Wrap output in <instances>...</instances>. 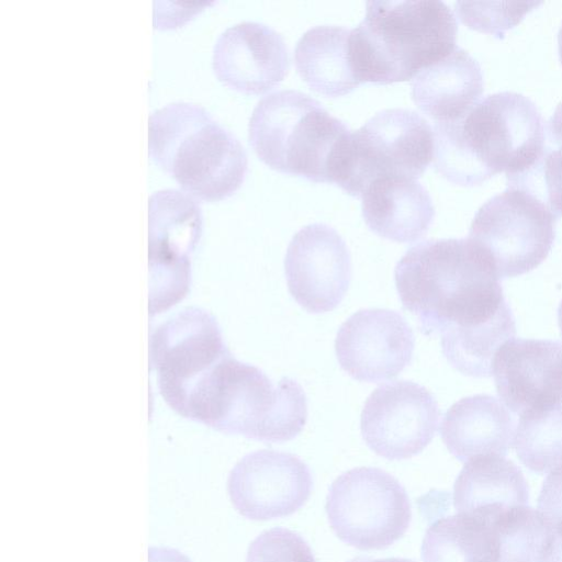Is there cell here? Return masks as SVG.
I'll return each mask as SVG.
<instances>
[{
  "label": "cell",
  "mask_w": 562,
  "mask_h": 562,
  "mask_svg": "<svg viewBox=\"0 0 562 562\" xmlns=\"http://www.w3.org/2000/svg\"><path fill=\"white\" fill-rule=\"evenodd\" d=\"M149 360L165 402L217 431L250 436L273 403V382L234 358L212 314L187 307L157 327Z\"/></svg>",
  "instance_id": "1"
},
{
  "label": "cell",
  "mask_w": 562,
  "mask_h": 562,
  "mask_svg": "<svg viewBox=\"0 0 562 562\" xmlns=\"http://www.w3.org/2000/svg\"><path fill=\"white\" fill-rule=\"evenodd\" d=\"M394 281L426 336L483 325L510 307L492 263L468 237L411 247L395 266Z\"/></svg>",
  "instance_id": "2"
},
{
  "label": "cell",
  "mask_w": 562,
  "mask_h": 562,
  "mask_svg": "<svg viewBox=\"0 0 562 562\" xmlns=\"http://www.w3.org/2000/svg\"><path fill=\"white\" fill-rule=\"evenodd\" d=\"M434 167L449 182L473 187L505 172L508 184L543 159L544 122L517 92L488 94L462 117L434 125Z\"/></svg>",
  "instance_id": "3"
},
{
  "label": "cell",
  "mask_w": 562,
  "mask_h": 562,
  "mask_svg": "<svg viewBox=\"0 0 562 562\" xmlns=\"http://www.w3.org/2000/svg\"><path fill=\"white\" fill-rule=\"evenodd\" d=\"M458 22L442 1H368L349 49L359 83L413 79L457 48Z\"/></svg>",
  "instance_id": "4"
},
{
  "label": "cell",
  "mask_w": 562,
  "mask_h": 562,
  "mask_svg": "<svg viewBox=\"0 0 562 562\" xmlns=\"http://www.w3.org/2000/svg\"><path fill=\"white\" fill-rule=\"evenodd\" d=\"M148 154L190 195L220 201L243 184L247 154L202 105L175 101L148 117Z\"/></svg>",
  "instance_id": "5"
},
{
  "label": "cell",
  "mask_w": 562,
  "mask_h": 562,
  "mask_svg": "<svg viewBox=\"0 0 562 562\" xmlns=\"http://www.w3.org/2000/svg\"><path fill=\"white\" fill-rule=\"evenodd\" d=\"M350 136L342 121L297 90L265 95L248 124L249 143L268 167L336 186L345 172Z\"/></svg>",
  "instance_id": "6"
},
{
  "label": "cell",
  "mask_w": 562,
  "mask_h": 562,
  "mask_svg": "<svg viewBox=\"0 0 562 562\" xmlns=\"http://www.w3.org/2000/svg\"><path fill=\"white\" fill-rule=\"evenodd\" d=\"M557 218L537 195L508 186L479 209L468 238L487 257L499 279L513 278L533 270L548 257Z\"/></svg>",
  "instance_id": "7"
},
{
  "label": "cell",
  "mask_w": 562,
  "mask_h": 562,
  "mask_svg": "<svg viewBox=\"0 0 562 562\" xmlns=\"http://www.w3.org/2000/svg\"><path fill=\"white\" fill-rule=\"evenodd\" d=\"M325 510L335 535L359 550H382L407 531L412 507L404 486L379 468L361 467L329 486Z\"/></svg>",
  "instance_id": "8"
},
{
  "label": "cell",
  "mask_w": 562,
  "mask_h": 562,
  "mask_svg": "<svg viewBox=\"0 0 562 562\" xmlns=\"http://www.w3.org/2000/svg\"><path fill=\"white\" fill-rule=\"evenodd\" d=\"M434 160V131L417 112L386 109L351 133L346 170L338 186L361 198L378 178L417 179Z\"/></svg>",
  "instance_id": "9"
},
{
  "label": "cell",
  "mask_w": 562,
  "mask_h": 562,
  "mask_svg": "<svg viewBox=\"0 0 562 562\" xmlns=\"http://www.w3.org/2000/svg\"><path fill=\"white\" fill-rule=\"evenodd\" d=\"M202 213L184 191L160 189L148 199L149 313H162L183 296L190 282L189 256L200 240Z\"/></svg>",
  "instance_id": "10"
},
{
  "label": "cell",
  "mask_w": 562,
  "mask_h": 562,
  "mask_svg": "<svg viewBox=\"0 0 562 562\" xmlns=\"http://www.w3.org/2000/svg\"><path fill=\"white\" fill-rule=\"evenodd\" d=\"M439 418L438 403L425 386L398 380L380 385L369 395L360 430L374 453L387 460H404L431 442Z\"/></svg>",
  "instance_id": "11"
},
{
  "label": "cell",
  "mask_w": 562,
  "mask_h": 562,
  "mask_svg": "<svg viewBox=\"0 0 562 562\" xmlns=\"http://www.w3.org/2000/svg\"><path fill=\"white\" fill-rule=\"evenodd\" d=\"M313 477L299 457L276 450H258L243 457L227 479L235 509L251 520L285 517L308 499Z\"/></svg>",
  "instance_id": "12"
},
{
  "label": "cell",
  "mask_w": 562,
  "mask_h": 562,
  "mask_svg": "<svg viewBox=\"0 0 562 562\" xmlns=\"http://www.w3.org/2000/svg\"><path fill=\"white\" fill-rule=\"evenodd\" d=\"M284 272L295 302L313 314L330 312L345 297L351 281V257L346 241L330 226L314 223L291 239Z\"/></svg>",
  "instance_id": "13"
},
{
  "label": "cell",
  "mask_w": 562,
  "mask_h": 562,
  "mask_svg": "<svg viewBox=\"0 0 562 562\" xmlns=\"http://www.w3.org/2000/svg\"><path fill=\"white\" fill-rule=\"evenodd\" d=\"M414 333L406 319L386 308H364L338 329L335 352L340 368L361 382L398 375L413 360Z\"/></svg>",
  "instance_id": "14"
},
{
  "label": "cell",
  "mask_w": 562,
  "mask_h": 562,
  "mask_svg": "<svg viewBox=\"0 0 562 562\" xmlns=\"http://www.w3.org/2000/svg\"><path fill=\"white\" fill-rule=\"evenodd\" d=\"M495 387L502 402L521 416L562 404V344L513 338L493 360Z\"/></svg>",
  "instance_id": "15"
},
{
  "label": "cell",
  "mask_w": 562,
  "mask_h": 562,
  "mask_svg": "<svg viewBox=\"0 0 562 562\" xmlns=\"http://www.w3.org/2000/svg\"><path fill=\"white\" fill-rule=\"evenodd\" d=\"M212 66L225 86L246 94H263L285 78L290 59L280 33L263 23L243 21L218 35Z\"/></svg>",
  "instance_id": "16"
},
{
  "label": "cell",
  "mask_w": 562,
  "mask_h": 562,
  "mask_svg": "<svg viewBox=\"0 0 562 562\" xmlns=\"http://www.w3.org/2000/svg\"><path fill=\"white\" fill-rule=\"evenodd\" d=\"M361 211L371 232L396 243L420 239L435 217L427 190L416 179L404 177L375 179L361 195Z\"/></svg>",
  "instance_id": "17"
},
{
  "label": "cell",
  "mask_w": 562,
  "mask_h": 562,
  "mask_svg": "<svg viewBox=\"0 0 562 562\" xmlns=\"http://www.w3.org/2000/svg\"><path fill=\"white\" fill-rule=\"evenodd\" d=\"M514 419L497 398L475 394L446 412L440 436L449 452L465 462L477 456H505L513 443Z\"/></svg>",
  "instance_id": "18"
},
{
  "label": "cell",
  "mask_w": 562,
  "mask_h": 562,
  "mask_svg": "<svg viewBox=\"0 0 562 562\" xmlns=\"http://www.w3.org/2000/svg\"><path fill=\"white\" fill-rule=\"evenodd\" d=\"M529 490L521 470L499 454L474 457L465 462L453 485L457 513L492 524L503 512L527 505Z\"/></svg>",
  "instance_id": "19"
},
{
  "label": "cell",
  "mask_w": 562,
  "mask_h": 562,
  "mask_svg": "<svg viewBox=\"0 0 562 562\" xmlns=\"http://www.w3.org/2000/svg\"><path fill=\"white\" fill-rule=\"evenodd\" d=\"M416 106L437 122L462 117L479 102L483 75L479 61L457 48L443 59L422 69L411 82Z\"/></svg>",
  "instance_id": "20"
},
{
  "label": "cell",
  "mask_w": 562,
  "mask_h": 562,
  "mask_svg": "<svg viewBox=\"0 0 562 562\" xmlns=\"http://www.w3.org/2000/svg\"><path fill=\"white\" fill-rule=\"evenodd\" d=\"M351 30L338 25H318L307 30L294 49L300 77L317 93L337 98L353 91L357 80L349 49Z\"/></svg>",
  "instance_id": "21"
},
{
  "label": "cell",
  "mask_w": 562,
  "mask_h": 562,
  "mask_svg": "<svg viewBox=\"0 0 562 562\" xmlns=\"http://www.w3.org/2000/svg\"><path fill=\"white\" fill-rule=\"evenodd\" d=\"M423 562H499L492 524L467 514L439 518L426 530Z\"/></svg>",
  "instance_id": "22"
},
{
  "label": "cell",
  "mask_w": 562,
  "mask_h": 562,
  "mask_svg": "<svg viewBox=\"0 0 562 562\" xmlns=\"http://www.w3.org/2000/svg\"><path fill=\"white\" fill-rule=\"evenodd\" d=\"M516 335L510 307L483 325L445 331L440 335L441 351L457 371L473 378H488L498 349Z\"/></svg>",
  "instance_id": "23"
},
{
  "label": "cell",
  "mask_w": 562,
  "mask_h": 562,
  "mask_svg": "<svg viewBox=\"0 0 562 562\" xmlns=\"http://www.w3.org/2000/svg\"><path fill=\"white\" fill-rule=\"evenodd\" d=\"M499 562H548L554 531L544 516L527 505L503 512L492 522Z\"/></svg>",
  "instance_id": "24"
},
{
  "label": "cell",
  "mask_w": 562,
  "mask_h": 562,
  "mask_svg": "<svg viewBox=\"0 0 562 562\" xmlns=\"http://www.w3.org/2000/svg\"><path fill=\"white\" fill-rule=\"evenodd\" d=\"M520 462L536 473L562 464V404L521 415L513 437Z\"/></svg>",
  "instance_id": "25"
},
{
  "label": "cell",
  "mask_w": 562,
  "mask_h": 562,
  "mask_svg": "<svg viewBox=\"0 0 562 562\" xmlns=\"http://www.w3.org/2000/svg\"><path fill=\"white\" fill-rule=\"evenodd\" d=\"M541 3V1H457L454 5L459 19L468 27L503 38L506 31L517 25L528 12Z\"/></svg>",
  "instance_id": "26"
},
{
  "label": "cell",
  "mask_w": 562,
  "mask_h": 562,
  "mask_svg": "<svg viewBox=\"0 0 562 562\" xmlns=\"http://www.w3.org/2000/svg\"><path fill=\"white\" fill-rule=\"evenodd\" d=\"M246 562H317L310 544L297 532L276 527L250 543Z\"/></svg>",
  "instance_id": "27"
},
{
  "label": "cell",
  "mask_w": 562,
  "mask_h": 562,
  "mask_svg": "<svg viewBox=\"0 0 562 562\" xmlns=\"http://www.w3.org/2000/svg\"><path fill=\"white\" fill-rule=\"evenodd\" d=\"M541 177L543 192L540 199L549 206L559 218L562 216V145L551 151H547L541 162L525 177L508 184L513 186L529 178Z\"/></svg>",
  "instance_id": "28"
},
{
  "label": "cell",
  "mask_w": 562,
  "mask_h": 562,
  "mask_svg": "<svg viewBox=\"0 0 562 562\" xmlns=\"http://www.w3.org/2000/svg\"><path fill=\"white\" fill-rule=\"evenodd\" d=\"M538 509L553 528L554 535H562V464L543 481Z\"/></svg>",
  "instance_id": "29"
},
{
  "label": "cell",
  "mask_w": 562,
  "mask_h": 562,
  "mask_svg": "<svg viewBox=\"0 0 562 562\" xmlns=\"http://www.w3.org/2000/svg\"><path fill=\"white\" fill-rule=\"evenodd\" d=\"M211 4L210 1L194 2H173L155 1L154 2V26L158 29L177 27L192 15L201 11L204 7Z\"/></svg>",
  "instance_id": "30"
},
{
  "label": "cell",
  "mask_w": 562,
  "mask_h": 562,
  "mask_svg": "<svg viewBox=\"0 0 562 562\" xmlns=\"http://www.w3.org/2000/svg\"><path fill=\"white\" fill-rule=\"evenodd\" d=\"M148 562H191L188 557L172 548H148Z\"/></svg>",
  "instance_id": "31"
},
{
  "label": "cell",
  "mask_w": 562,
  "mask_h": 562,
  "mask_svg": "<svg viewBox=\"0 0 562 562\" xmlns=\"http://www.w3.org/2000/svg\"><path fill=\"white\" fill-rule=\"evenodd\" d=\"M549 133L554 143L562 145V102L549 121Z\"/></svg>",
  "instance_id": "32"
},
{
  "label": "cell",
  "mask_w": 562,
  "mask_h": 562,
  "mask_svg": "<svg viewBox=\"0 0 562 562\" xmlns=\"http://www.w3.org/2000/svg\"><path fill=\"white\" fill-rule=\"evenodd\" d=\"M548 562H562V535H554V542Z\"/></svg>",
  "instance_id": "33"
},
{
  "label": "cell",
  "mask_w": 562,
  "mask_h": 562,
  "mask_svg": "<svg viewBox=\"0 0 562 562\" xmlns=\"http://www.w3.org/2000/svg\"><path fill=\"white\" fill-rule=\"evenodd\" d=\"M347 562H415L404 558L372 559L368 557H357Z\"/></svg>",
  "instance_id": "34"
},
{
  "label": "cell",
  "mask_w": 562,
  "mask_h": 562,
  "mask_svg": "<svg viewBox=\"0 0 562 562\" xmlns=\"http://www.w3.org/2000/svg\"><path fill=\"white\" fill-rule=\"evenodd\" d=\"M558 49H559L560 60L562 64V25L558 33Z\"/></svg>",
  "instance_id": "35"
},
{
  "label": "cell",
  "mask_w": 562,
  "mask_h": 562,
  "mask_svg": "<svg viewBox=\"0 0 562 562\" xmlns=\"http://www.w3.org/2000/svg\"><path fill=\"white\" fill-rule=\"evenodd\" d=\"M558 324H559V328H560V333H561V336H562V301L559 305V308H558Z\"/></svg>",
  "instance_id": "36"
}]
</instances>
